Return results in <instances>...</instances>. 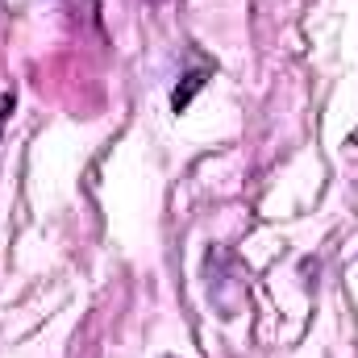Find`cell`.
Here are the masks:
<instances>
[{
  "label": "cell",
  "mask_w": 358,
  "mask_h": 358,
  "mask_svg": "<svg viewBox=\"0 0 358 358\" xmlns=\"http://www.w3.org/2000/svg\"><path fill=\"white\" fill-rule=\"evenodd\" d=\"M355 142H358V134H355Z\"/></svg>",
  "instance_id": "cell-2"
},
{
  "label": "cell",
  "mask_w": 358,
  "mask_h": 358,
  "mask_svg": "<svg viewBox=\"0 0 358 358\" xmlns=\"http://www.w3.org/2000/svg\"><path fill=\"white\" fill-rule=\"evenodd\" d=\"M204 80H208V71H187V76H183V88H176V96H171V108L183 113V108L192 104V96L204 88Z\"/></svg>",
  "instance_id": "cell-1"
}]
</instances>
